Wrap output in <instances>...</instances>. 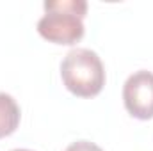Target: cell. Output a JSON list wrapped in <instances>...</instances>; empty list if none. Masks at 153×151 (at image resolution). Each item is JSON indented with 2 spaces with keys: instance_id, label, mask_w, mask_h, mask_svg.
<instances>
[{
  "instance_id": "6da1fadb",
  "label": "cell",
  "mask_w": 153,
  "mask_h": 151,
  "mask_svg": "<svg viewBox=\"0 0 153 151\" xmlns=\"http://www.w3.org/2000/svg\"><path fill=\"white\" fill-rule=\"evenodd\" d=\"M45 14L38 21V32L55 44H75L84 38L85 0H46Z\"/></svg>"
},
{
  "instance_id": "7a4b0ae2",
  "label": "cell",
  "mask_w": 153,
  "mask_h": 151,
  "mask_svg": "<svg viewBox=\"0 0 153 151\" xmlns=\"http://www.w3.org/2000/svg\"><path fill=\"white\" fill-rule=\"evenodd\" d=\"M64 87L78 98H93L105 85V68L100 55L89 48L70 50L61 62Z\"/></svg>"
},
{
  "instance_id": "3957f363",
  "label": "cell",
  "mask_w": 153,
  "mask_h": 151,
  "mask_svg": "<svg viewBox=\"0 0 153 151\" xmlns=\"http://www.w3.org/2000/svg\"><path fill=\"white\" fill-rule=\"evenodd\" d=\"M123 103L128 114L146 121L153 117V73L139 70L126 78L123 85Z\"/></svg>"
},
{
  "instance_id": "277c9868",
  "label": "cell",
  "mask_w": 153,
  "mask_h": 151,
  "mask_svg": "<svg viewBox=\"0 0 153 151\" xmlns=\"http://www.w3.org/2000/svg\"><path fill=\"white\" fill-rule=\"evenodd\" d=\"M20 117L22 112L16 100L7 93H0V139L9 137L16 132Z\"/></svg>"
},
{
  "instance_id": "5b68a950",
  "label": "cell",
  "mask_w": 153,
  "mask_h": 151,
  "mask_svg": "<svg viewBox=\"0 0 153 151\" xmlns=\"http://www.w3.org/2000/svg\"><path fill=\"white\" fill-rule=\"evenodd\" d=\"M64 151H103L98 144L91 142V141H76V142H71Z\"/></svg>"
},
{
  "instance_id": "8992f818",
  "label": "cell",
  "mask_w": 153,
  "mask_h": 151,
  "mask_svg": "<svg viewBox=\"0 0 153 151\" xmlns=\"http://www.w3.org/2000/svg\"><path fill=\"white\" fill-rule=\"evenodd\" d=\"M11 151H32V150H11Z\"/></svg>"
}]
</instances>
